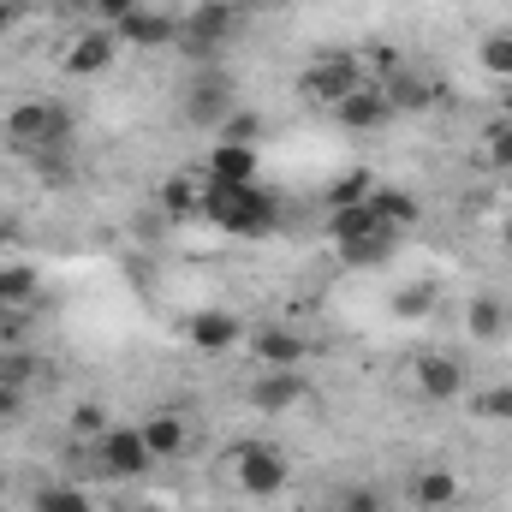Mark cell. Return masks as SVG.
<instances>
[{
	"mask_svg": "<svg viewBox=\"0 0 512 512\" xmlns=\"http://www.w3.org/2000/svg\"><path fill=\"white\" fill-rule=\"evenodd\" d=\"M477 417H501V423H512V382H501V387H483L477 399Z\"/></svg>",
	"mask_w": 512,
	"mask_h": 512,
	"instance_id": "603a6c76",
	"label": "cell"
},
{
	"mask_svg": "<svg viewBox=\"0 0 512 512\" xmlns=\"http://www.w3.org/2000/svg\"><path fill=\"white\" fill-rule=\"evenodd\" d=\"M251 352H256V364H262V370H304L310 340H304L298 328H256Z\"/></svg>",
	"mask_w": 512,
	"mask_h": 512,
	"instance_id": "9c48e42d",
	"label": "cell"
},
{
	"mask_svg": "<svg viewBox=\"0 0 512 512\" xmlns=\"http://www.w3.org/2000/svg\"><path fill=\"white\" fill-rule=\"evenodd\" d=\"M334 114H340V126H346V131H382L387 120H393V102H387V90L364 84V90H352Z\"/></svg>",
	"mask_w": 512,
	"mask_h": 512,
	"instance_id": "2e32d148",
	"label": "cell"
},
{
	"mask_svg": "<svg viewBox=\"0 0 512 512\" xmlns=\"http://www.w3.org/2000/svg\"><path fill=\"white\" fill-rule=\"evenodd\" d=\"M72 429H78V435H90V441H96V435H102V429H108V417H102V405H78V417H72Z\"/></svg>",
	"mask_w": 512,
	"mask_h": 512,
	"instance_id": "f546056e",
	"label": "cell"
},
{
	"mask_svg": "<svg viewBox=\"0 0 512 512\" xmlns=\"http://www.w3.org/2000/svg\"><path fill=\"white\" fill-rule=\"evenodd\" d=\"M137 435H143L149 459H179V453L191 447V423H185L179 411H155V417H143Z\"/></svg>",
	"mask_w": 512,
	"mask_h": 512,
	"instance_id": "9a60e30c",
	"label": "cell"
},
{
	"mask_svg": "<svg viewBox=\"0 0 512 512\" xmlns=\"http://www.w3.org/2000/svg\"><path fill=\"white\" fill-rule=\"evenodd\" d=\"M411 387L429 405H453V399H465V364L447 358V352H417L411 358Z\"/></svg>",
	"mask_w": 512,
	"mask_h": 512,
	"instance_id": "8992f818",
	"label": "cell"
},
{
	"mask_svg": "<svg viewBox=\"0 0 512 512\" xmlns=\"http://www.w3.org/2000/svg\"><path fill=\"white\" fill-rule=\"evenodd\" d=\"M0 382H12V387L30 393V382H36V358H30V352H0Z\"/></svg>",
	"mask_w": 512,
	"mask_h": 512,
	"instance_id": "cb8c5ba5",
	"label": "cell"
},
{
	"mask_svg": "<svg viewBox=\"0 0 512 512\" xmlns=\"http://www.w3.org/2000/svg\"><path fill=\"white\" fill-rule=\"evenodd\" d=\"M489 161L512 173V126H495V131H489Z\"/></svg>",
	"mask_w": 512,
	"mask_h": 512,
	"instance_id": "f1b7e54d",
	"label": "cell"
},
{
	"mask_svg": "<svg viewBox=\"0 0 512 512\" xmlns=\"http://www.w3.org/2000/svg\"><path fill=\"white\" fill-rule=\"evenodd\" d=\"M370 191H376V185H370V173H346V179L328 191V203H334V209H352V203H364Z\"/></svg>",
	"mask_w": 512,
	"mask_h": 512,
	"instance_id": "d4e9b609",
	"label": "cell"
},
{
	"mask_svg": "<svg viewBox=\"0 0 512 512\" xmlns=\"http://www.w3.org/2000/svg\"><path fill=\"white\" fill-rule=\"evenodd\" d=\"M90 447H96V465H102L108 477H143V471L155 465L137 429H114V423H108V429H102V435H96Z\"/></svg>",
	"mask_w": 512,
	"mask_h": 512,
	"instance_id": "52a82bcc",
	"label": "cell"
},
{
	"mask_svg": "<svg viewBox=\"0 0 512 512\" xmlns=\"http://www.w3.org/2000/svg\"><path fill=\"white\" fill-rule=\"evenodd\" d=\"M120 48H126V42H120L114 30H78V36L66 42L60 60H66L72 78H96V72H108V66L120 60Z\"/></svg>",
	"mask_w": 512,
	"mask_h": 512,
	"instance_id": "ba28073f",
	"label": "cell"
},
{
	"mask_svg": "<svg viewBox=\"0 0 512 512\" xmlns=\"http://www.w3.org/2000/svg\"><path fill=\"white\" fill-rule=\"evenodd\" d=\"M203 173L221 179V185H256V143H227V137H215Z\"/></svg>",
	"mask_w": 512,
	"mask_h": 512,
	"instance_id": "4fadbf2b",
	"label": "cell"
},
{
	"mask_svg": "<svg viewBox=\"0 0 512 512\" xmlns=\"http://www.w3.org/2000/svg\"><path fill=\"white\" fill-rule=\"evenodd\" d=\"M477 60H483V72L489 78H512V36L501 30V36H489L483 48H477Z\"/></svg>",
	"mask_w": 512,
	"mask_h": 512,
	"instance_id": "7402d4cb",
	"label": "cell"
},
{
	"mask_svg": "<svg viewBox=\"0 0 512 512\" xmlns=\"http://www.w3.org/2000/svg\"><path fill=\"white\" fill-rule=\"evenodd\" d=\"M298 90H304V102H316V108H340L352 90H364V60H358V54H322L316 66H304Z\"/></svg>",
	"mask_w": 512,
	"mask_h": 512,
	"instance_id": "277c9868",
	"label": "cell"
},
{
	"mask_svg": "<svg viewBox=\"0 0 512 512\" xmlns=\"http://www.w3.org/2000/svg\"><path fill=\"white\" fill-rule=\"evenodd\" d=\"M429 304H435V286H405V292H393V310H399V316H429Z\"/></svg>",
	"mask_w": 512,
	"mask_h": 512,
	"instance_id": "4316f807",
	"label": "cell"
},
{
	"mask_svg": "<svg viewBox=\"0 0 512 512\" xmlns=\"http://www.w3.org/2000/svg\"><path fill=\"white\" fill-rule=\"evenodd\" d=\"M18 411H24V387L0 382V423H18Z\"/></svg>",
	"mask_w": 512,
	"mask_h": 512,
	"instance_id": "4dcf8cb0",
	"label": "cell"
},
{
	"mask_svg": "<svg viewBox=\"0 0 512 512\" xmlns=\"http://www.w3.org/2000/svg\"><path fill=\"white\" fill-rule=\"evenodd\" d=\"M185 108H191V120H197V126H215V120L227 114V90H221V84L209 90V78H197V90H191V102H185Z\"/></svg>",
	"mask_w": 512,
	"mask_h": 512,
	"instance_id": "ffe728a7",
	"label": "cell"
},
{
	"mask_svg": "<svg viewBox=\"0 0 512 512\" xmlns=\"http://www.w3.org/2000/svg\"><path fill=\"white\" fill-rule=\"evenodd\" d=\"M334 512H382V495H376V489H346Z\"/></svg>",
	"mask_w": 512,
	"mask_h": 512,
	"instance_id": "83f0119b",
	"label": "cell"
},
{
	"mask_svg": "<svg viewBox=\"0 0 512 512\" xmlns=\"http://www.w3.org/2000/svg\"><path fill=\"white\" fill-rule=\"evenodd\" d=\"M227 36H233V6H221V0H203L191 18H179V42L197 48V54L203 48H221Z\"/></svg>",
	"mask_w": 512,
	"mask_h": 512,
	"instance_id": "30bf717a",
	"label": "cell"
},
{
	"mask_svg": "<svg viewBox=\"0 0 512 512\" xmlns=\"http://www.w3.org/2000/svg\"><path fill=\"white\" fill-rule=\"evenodd\" d=\"M114 36H120V42H131V48H161V42H179V18L149 12V6H131L126 18L114 24Z\"/></svg>",
	"mask_w": 512,
	"mask_h": 512,
	"instance_id": "5bb4252c",
	"label": "cell"
},
{
	"mask_svg": "<svg viewBox=\"0 0 512 512\" xmlns=\"http://www.w3.org/2000/svg\"><path fill=\"white\" fill-rule=\"evenodd\" d=\"M286 477H292V465H286L274 447H262V441H251V447L233 453V483H239V495H251V501H274V495L286 489Z\"/></svg>",
	"mask_w": 512,
	"mask_h": 512,
	"instance_id": "5b68a950",
	"label": "cell"
},
{
	"mask_svg": "<svg viewBox=\"0 0 512 512\" xmlns=\"http://www.w3.org/2000/svg\"><path fill=\"white\" fill-rule=\"evenodd\" d=\"M501 245H507V251H512V215H507V221H501Z\"/></svg>",
	"mask_w": 512,
	"mask_h": 512,
	"instance_id": "d6a6232c",
	"label": "cell"
},
{
	"mask_svg": "<svg viewBox=\"0 0 512 512\" xmlns=\"http://www.w3.org/2000/svg\"><path fill=\"white\" fill-rule=\"evenodd\" d=\"M310 399V382H304V370H262L251 382V405L256 411H292V405H304Z\"/></svg>",
	"mask_w": 512,
	"mask_h": 512,
	"instance_id": "8fae6325",
	"label": "cell"
},
{
	"mask_svg": "<svg viewBox=\"0 0 512 512\" xmlns=\"http://www.w3.org/2000/svg\"><path fill=\"white\" fill-rule=\"evenodd\" d=\"M36 512H96V507H90V495H84V489L48 483V489H36Z\"/></svg>",
	"mask_w": 512,
	"mask_h": 512,
	"instance_id": "44dd1931",
	"label": "cell"
},
{
	"mask_svg": "<svg viewBox=\"0 0 512 512\" xmlns=\"http://www.w3.org/2000/svg\"><path fill=\"white\" fill-rule=\"evenodd\" d=\"M411 501H417L423 512L453 507V501H459V477L441 471V465H435V471H417V477H411Z\"/></svg>",
	"mask_w": 512,
	"mask_h": 512,
	"instance_id": "ac0fdd59",
	"label": "cell"
},
{
	"mask_svg": "<svg viewBox=\"0 0 512 512\" xmlns=\"http://www.w3.org/2000/svg\"><path fill=\"white\" fill-rule=\"evenodd\" d=\"M465 334H471L477 346H495V340L507 334V304H501V298H471V304H465Z\"/></svg>",
	"mask_w": 512,
	"mask_h": 512,
	"instance_id": "e0dca14e",
	"label": "cell"
},
{
	"mask_svg": "<svg viewBox=\"0 0 512 512\" xmlns=\"http://www.w3.org/2000/svg\"><path fill=\"white\" fill-rule=\"evenodd\" d=\"M18 18H24V0H0V36H6Z\"/></svg>",
	"mask_w": 512,
	"mask_h": 512,
	"instance_id": "1f68e13d",
	"label": "cell"
},
{
	"mask_svg": "<svg viewBox=\"0 0 512 512\" xmlns=\"http://www.w3.org/2000/svg\"><path fill=\"white\" fill-rule=\"evenodd\" d=\"M0 233H6V215H0Z\"/></svg>",
	"mask_w": 512,
	"mask_h": 512,
	"instance_id": "d590c367",
	"label": "cell"
},
{
	"mask_svg": "<svg viewBox=\"0 0 512 512\" xmlns=\"http://www.w3.org/2000/svg\"><path fill=\"white\" fill-rule=\"evenodd\" d=\"M328 227H334L340 256H346V262H364V268H370V262H382V256L399 245V233L382 221V209H376L370 197H364V203H352V209H334V221H328Z\"/></svg>",
	"mask_w": 512,
	"mask_h": 512,
	"instance_id": "7a4b0ae2",
	"label": "cell"
},
{
	"mask_svg": "<svg viewBox=\"0 0 512 512\" xmlns=\"http://www.w3.org/2000/svg\"><path fill=\"white\" fill-rule=\"evenodd\" d=\"M66 6H96V0H66Z\"/></svg>",
	"mask_w": 512,
	"mask_h": 512,
	"instance_id": "836d02e7",
	"label": "cell"
},
{
	"mask_svg": "<svg viewBox=\"0 0 512 512\" xmlns=\"http://www.w3.org/2000/svg\"><path fill=\"white\" fill-rule=\"evenodd\" d=\"M370 203L382 209V221L393 227V233H405V227H417V215H423L411 191H370Z\"/></svg>",
	"mask_w": 512,
	"mask_h": 512,
	"instance_id": "d6986e66",
	"label": "cell"
},
{
	"mask_svg": "<svg viewBox=\"0 0 512 512\" xmlns=\"http://www.w3.org/2000/svg\"><path fill=\"white\" fill-rule=\"evenodd\" d=\"M6 137H12L18 149H54V143L72 137V114H66L60 102H42V96L12 102V108H6Z\"/></svg>",
	"mask_w": 512,
	"mask_h": 512,
	"instance_id": "3957f363",
	"label": "cell"
},
{
	"mask_svg": "<svg viewBox=\"0 0 512 512\" xmlns=\"http://www.w3.org/2000/svg\"><path fill=\"white\" fill-rule=\"evenodd\" d=\"M185 340H191L197 352H233V346L245 340V322L227 316V310H197V316L185 322Z\"/></svg>",
	"mask_w": 512,
	"mask_h": 512,
	"instance_id": "7c38bea8",
	"label": "cell"
},
{
	"mask_svg": "<svg viewBox=\"0 0 512 512\" xmlns=\"http://www.w3.org/2000/svg\"><path fill=\"white\" fill-rule=\"evenodd\" d=\"M0 495H6V471H0Z\"/></svg>",
	"mask_w": 512,
	"mask_h": 512,
	"instance_id": "e575fe53",
	"label": "cell"
},
{
	"mask_svg": "<svg viewBox=\"0 0 512 512\" xmlns=\"http://www.w3.org/2000/svg\"><path fill=\"white\" fill-rule=\"evenodd\" d=\"M197 215L215 221V227L233 233V239H262V233L274 227V197H268L262 185H221V179L203 173V203H197Z\"/></svg>",
	"mask_w": 512,
	"mask_h": 512,
	"instance_id": "6da1fadb",
	"label": "cell"
},
{
	"mask_svg": "<svg viewBox=\"0 0 512 512\" xmlns=\"http://www.w3.org/2000/svg\"><path fill=\"white\" fill-rule=\"evenodd\" d=\"M0 274H6V310L24 304V298H36V268L18 262V268H0Z\"/></svg>",
	"mask_w": 512,
	"mask_h": 512,
	"instance_id": "484cf974",
	"label": "cell"
}]
</instances>
